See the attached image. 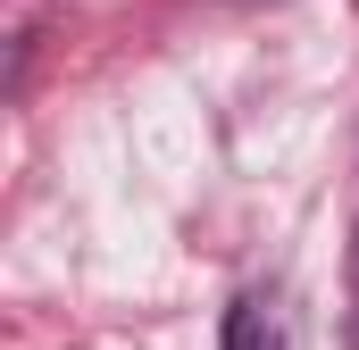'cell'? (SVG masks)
<instances>
[{
	"label": "cell",
	"instance_id": "cell-1",
	"mask_svg": "<svg viewBox=\"0 0 359 350\" xmlns=\"http://www.w3.org/2000/svg\"><path fill=\"white\" fill-rule=\"evenodd\" d=\"M226 350H292V317L268 284H251L234 309H226Z\"/></svg>",
	"mask_w": 359,
	"mask_h": 350
}]
</instances>
